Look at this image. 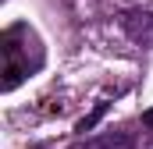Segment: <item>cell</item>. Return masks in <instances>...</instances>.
Instances as JSON below:
<instances>
[{
    "instance_id": "obj_1",
    "label": "cell",
    "mask_w": 153,
    "mask_h": 149,
    "mask_svg": "<svg viewBox=\"0 0 153 149\" xmlns=\"http://www.w3.org/2000/svg\"><path fill=\"white\" fill-rule=\"evenodd\" d=\"M125 32L143 46H153V14L150 11H128L125 14Z\"/></svg>"
},
{
    "instance_id": "obj_2",
    "label": "cell",
    "mask_w": 153,
    "mask_h": 149,
    "mask_svg": "<svg viewBox=\"0 0 153 149\" xmlns=\"http://www.w3.org/2000/svg\"><path fill=\"white\" fill-rule=\"evenodd\" d=\"M103 114H107V103H96V110L89 114V117H82V121H78V131H93V124H96Z\"/></svg>"
},
{
    "instance_id": "obj_3",
    "label": "cell",
    "mask_w": 153,
    "mask_h": 149,
    "mask_svg": "<svg viewBox=\"0 0 153 149\" xmlns=\"http://www.w3.org/2000/svg\"><path fill=\"white\" fill-rule=\"evenodd\" d=\"M143 121H146V124H153V110H146V117H143Z\"/></svg>"
}]
</instances>
